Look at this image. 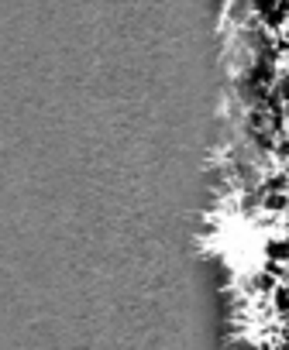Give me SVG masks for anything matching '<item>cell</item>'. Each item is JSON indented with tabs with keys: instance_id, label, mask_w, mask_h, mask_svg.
<instances>
[]
</instances>
